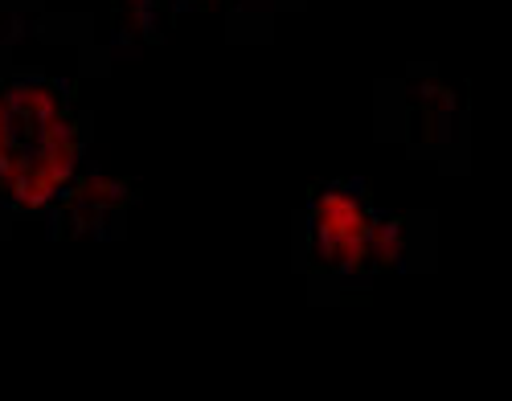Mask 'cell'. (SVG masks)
Here are the masks:
<instances>
[{
    "label": "cell",
    "instance_id": "6",
    "mask_svg": "<svg viewBox=\"0 0 512 401\" xmlns=\"http://www.w3.org/2000/svg\"><path fill=\"white\" fill-rule=\"evenodd\" d=\"M205 5H209V9H226V5H230V0H205Z\"/></svg>",
    "mask_w": 512,
    "mask_h": 401
},
{
    "label": "cell",
    "instance_id": "5",
    "mask_svg": "<svg viewBox=\"0 0 512 401\" xmlns=\"http://www.w3.org/2000/svg\"><path fill=\"white\" fill-rule=\"evenodd\" d=\"M406 254V230L398 221H373V262L394 266Z\"/></svg>",
    "mask_w": 512,
    "mask_h": 401
},
{
    "label": "cell",
    "instance_id": "3",
    "mask_svg": "<svg viewBox=\"0 0 512 401\" xmlns=\"http://www.w3.org/2000/svg\"><path fill=\"white\" fill-rule=\"evenodd\" d=\"M127 201V189L115 176H87L78 181L74 193H70V226L78 238H91L99 234L103 226H111V217L123 209Z\"/></svg>",
    "mask_w": 512,
    "mask_h": 401
},
{
    "label": "cell",
    "instance_id": "4",
    "mask_svg": "<svg viewBox=\"0 0 512 401\" xmlns=\"http://www.w3.org/2000/svg\"><path fill=\"white\" fill-rule=\"evenodd\" d=\"M410 95H414V115H418V127H422V140L443 144L451 136V127H455V115H459L455 86H447L439 78H422Z\"/></svg>",
    "mask_w": 512,
    "mask_h": 401
},
{
    "label": "cell",
    "instance_id": "1",
    "mask_svg": "<svg viewBox=\"0 0 512 401\" xmlns=\"http://www.w3.org/2000/svg\"><path fill=\"white\" fill-rule=\"evenodd\" d=\"M78 140L58 99L41 86L0 95V185L21 209H46L74 176Z\"/></svg>",
    "mask_w": 512,
    "mask_h": 401
},
{
    "label": "cell",
    "instance_id": "2",
    "mask_svg": "<svg viewBox=\"0 0 512 401\" xmlns=\"http://www.w3.org/2000/svg\"><path fill=\"white\" fill-rule=\"evenodd\" d=\"M312 221H316V254L328 266L357 275L365 262H373V221L377 217H369L353 193H340V189L320 193Z\"/></svg>",
    "mask_w": 512,
    "mask_h": 401
}]
</instances>
